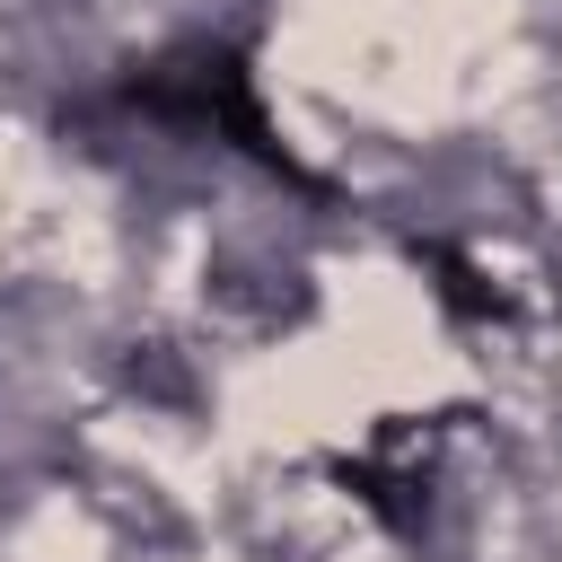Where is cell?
Segmentation results:
<instances>
[{"label":"cell","mask_w":562,"mask_h":562,"mask_svg":"<svg viewBox=\"0 0 562 562\" xmlns=\"http://www.w3.org/2000/svg\"><path fill=\"white\" fill-rule=\"evenodd\" d=\"M123 97H132L140 114H158V123H202V132L237 140L255 167H272L281 184L316 193V176H307V167L272 140V123H263V105H255V79H246V53H228V44H184V53L149 61Z\"/></svg>","instance_id":"1"},{"label":"cell","mask_w":562,"mask_h":562,"mask_svg":"<svg viewBox=\"0 0 562 562\" xmlns=\"http://www.w3.org/2000/svg\"><path fill=\"white\" fill-rule=\"evenodd\" d=\"M413 263L430 272V290H439V307L457 316V325H501L509 307H501V290L457 255V246H439V237H413Z\"/></svg>","instance_id":"2"}]
</instances>
